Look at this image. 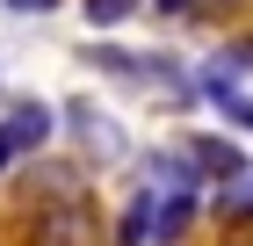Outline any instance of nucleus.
I'll return each instance as SVG.
<instances>
[{"instance_id":"f257e3e1","label":"nucleus","mask_w":253,"mask_h":246,"mask_svg":"<svg viewBox=\"0 0 253 246\" xmlns=\"http://www.w3.org/2000/svg\"><path fill=\"white\" fill-rule=\"evenodd\" d=\"M195 225V196H159V189H137L123 203L109 246H181V232Z\"/></svg>"},{"instance_id":"f03ea898","label":"nucleus","mask_w":253,"mask_h":246,"mask_svg":"<svg viewBox=\"0 0 253 246\" xmlns=\"http://www.w3.org/2000/svg\"><path fill=\"white\" fill-rule=\"evenodd\" d=\"M29 246H109V225L87 196L73 203H43V217L29 225Z\"/></svg>"},{"instance_id":"7ed1b4c3","label":"nucleus","mask_w":253,"mask_h":246,"mask_svg":"<svg viewBox=\"0 0 253 246\" xmlns=\"http://www.w3.org/2000/svg\"><path fill=\"white\" fill-rule=\"evenodd\" d=\"M51 123H58V116L43 109V101H15V109L0 116V159H29V152H43Z\"/></svg>"},{"instance_id":"20e7f679","label":"nucleus","mask_w":253,"mask_h":246,"mask_svg":"<svg viewBox=\"0 0 253 246\" xmlns=\"http://www.w3.org/2000/svg\"><path fill=\"white\" fill-rule=\"evenodd\" d=\"M181 152H188V159H195V174H203L210 189H224V181H239V174L253 167V159H246V152L232 145V138H210V131H203V138H188V145H181Z\"/></svg>"},{"instance_id":"39448f33","label":"nucleus","mask_w":253,"mask_h":246,"mask_svg":"<svg viewBox=\"0 0 253 246\" xmlns=\"http://www.w3.org/2000/svg\"><path fill=\"white\" fill-rule=\"evenodd\" d=\"M145 189H159V196H195V189H203V174H195V159H188L181 145H167V152L145 159Z\"/></svg>"},{"instance_id":"423d86ee","label":"nucleus","mask_w":253,"mask_h":246,"mask_svg":"<svg viewBox=\"0 0 253 246\" xmlns=\"http://www.w3.org/2000/svg\"><path fill=\"white\" fill-rule=\"evenodd\" d=\"M73 116V131H80V145L87 152H101V159H123V131L109 123V116H94V109H65Z\"/></svg>"},{"instance_id":"0eeeda50","label":"nucleus","mask_w":253,"mask_h":246,"mask_svg":"<svg viewBox=\"0 0 253 246\" xmlns=\"http://www.w3.org/2000/svg\"><path fill=\"white\" fill-rule=\"evenodd\" d=\"M210 210L217 217H253V167L239 181H224V189H210Z\"/></svg>"},{"instance_id":"6e6552de","label":"nucleus","mask_w":253,"mask_h":246,"mask_svg":"<svg viewBox=\"0 0 253 246\" xmlns=\"http://www.w3.org/2000/svg\"><path fill=\"white\" fill-rule=\"evenodd\" d=\"M145 0H80V15H87V29H116V22H130Z\"/></svg>"},{"instance_id":"1a4fd4ad","label":"nucleus","mask_w":253,"mask_h":246,"mask_svg":"<svg viewBox=\"0 0 253 246\" xmlns=\"http://www.w3.org/2000/svg\"><path fill=\"white\" fill-rule=\"evenodd\" d=\"M224 116H232L239 131H253V95H239V101H232V109H224Z\"/></svg>"},{"instance_id":"9d476101","label":"nucleus","mask_w":253,"mask_h":246,"mask_svg":"<svg viewBox=\"0 0 253 246\" xmlns=\"http://www.w3.org/2000/svg\"><path fill=\"white\" fill-rule=\"evenodd\" d=\"M7 7H22V15H51L58 0H7Z\"/></svg>"},{"instance_id":"9b49d317","label":"nucleus","mask_w":253,"mask_h":246,"mask_svg":"<svg viewBox=\"0 0 253 246\" xmlns=\"http://www.w3.org/2000/svg\"><path fill=\"white\" fill-rule=\"evenodd\" d=\"M152 7H159V15H188L195 0H152Z\"/></svg>"},{"instance_id":"f8f14e48","label":"nucleus","mask_w":253,"mask_h":246,"mask_svg":"<svg viewBox=\"0 0 253 246\" xmlns=\"http://www.w3.org/2000/svg\"><path fill=\"white\" fill-rule=\"evenodd\" d=\"M0 167H7V159H0Z\"/></svg>"}]
</instances>
